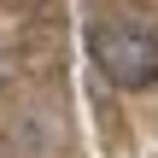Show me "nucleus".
Here are the masks:
<instances>
[{"label":"nucleus","instance_id":"f257e3e1","mask_svg":"<svg viewBox=\"0 0 158 158\" xmlns=\"http://www.w3.org/2000/svg\"><path fill=\"white\" fill-rule=\"evenodd\" d=\"M94 59L111 88H152L158 82V35L147 23H106L94 35Z\"/></svg>","mask_w":158,"mask_h":158}]
</instances>
